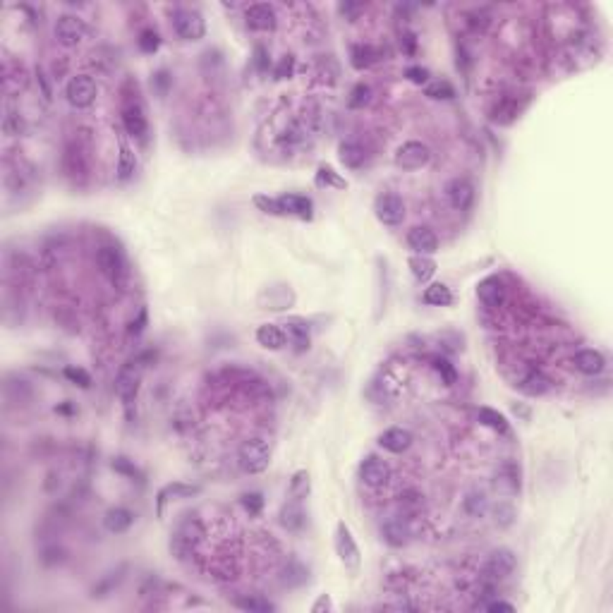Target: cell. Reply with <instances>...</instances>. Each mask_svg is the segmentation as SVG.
<instances>
[{"mask_svg": "<svg viewBox=\"0 0 613 613\" xmlns=\"http://www.w3.org/2000/svg\"><path fill=\"white\" fill-rule=\"evenodd\" d=\"M146 357L149 355L129 359V362L122 364V369L117 371L115 393L125 408H129V405L134 403V398H137V393H139V384H142V374H144V367H146Z\"/></svg>", "mask_w": 613, "mask_h": 613, "instance_id": "cell-1", "label": "cell"}, {"mask_svg": "<svg viewBox=\"0 0 613 613\" xmlns=\"http://www.w3.org/2000/svg\"><path fill=\"white\" fill-rule=\"evenodd\" d=\"M268 460H271V448H268V441L264 438H247V441L240 446L238 451V463L247 475H259L268 468Z\"/></svg>", "mask_w": 613, "mask_h": 613, "instance_id": "cell-2", "label": "cell"}, {"mask_svg": "<svg viewBox=\"0 0 613 613\" xmlns=\"http://www.w3.org/2000/svg\"><path fill=\"white\" fill-rule=\"evenodd\" d=\"M96 264H99L101 273H103L110 283L117 285V288L125 285L127 268H125V259H122L120 250H115V247H101V250L96 252Z\"/></svg>", "mask_w": 613, "mask_h": 613, "instance_id": "cell-3", "label": "cell"}, {"mask_svg": "<svg viewBox=\"0 0 613 613\" xmlns=\"http://www.w3.org/2000/svg\"><path fill=\"white\" fill-rule=\"evenodd\" d=\"M173 27H175V34L185 41H199L206 34V22L196 10H178L175 17H173Z\"/></svg>", "mask_w": 613, "mask_h": 613, "instance_id": "cell-4", "label": "cell"}, {"mask_svg": "<svg viewBox=\"0 0 613 613\" xmlns=\"http://www.w3.org/2000/svg\"><path fill=\"white\" fill-rule=\"evenodd\" d=\"M65 96L70 101V106H75V108H89V106L96 101V84H94V80L89 75H77L67 82Z\"/></svg>", "mask_w": 613, "mask_h": 613, "instance_id": "cell-5", "label": "cell"}, {"mask_svg": "<svg viewBox=\"0 0 613 613\" xmlns=\"http://www.w3.org/2000/svg\"><path fill=\"white\" fill-rule=\"evenodd\" d=\"M431 161V151L421 142H405L396 151V166L403 171H419Z\"/></svg>", "mask_w": 613, "mask_h": 613, "instance_id": "cell-6", "label": "cell"}, {"mask_svg": "<svg viewBox=\"0 0 613 613\" xmlns=\"http://www.w3.org/2000/svg\"><path fill=\"white\" fill-rule=\"evenodd\" d=\"M84 36H87V24H84L80 17L75 15L58 17V22H55V41H58L60 46L72 48L77 46V43H82Z\"/></svg>", "mask_w": 613, "mask_h": 613, "instance_id": "cell-7", "label": "cell"}, {"mask_svg": "<svg viewBox=\"0 0 613 613\" xmlns=\"http://www.w3.org/2000/svg\"><path fill=\"white\" fill-rule=\"evenodd\" d=\"M336 551H338L342 565L350 568V570H357L362 556H359L357 542H355V537H352L350 527H347L345 522H338V527H336Z\"/></svg>", "mask_w": 613, "mask_h": 613, "instance_id": "cell-8", "label": "cell"}, {"mask_svg": "<svg viewBox=\"0 0 613 613\" xmlns=\"http://www.w3.org/2000/svg\"><path fill=\"white\" fill-rule=\"evenodd\" d=\"M376 218H379L384 226H401L403 218H405V201L398 194L388 192L376 196V204H374Z\"/></svg>", "mask_w": 613, "mask_h": 613, "instance_id": "cell-9", "label": "cell"}, {"mask_svg": "<svg viewBox=\"0 0 613 613\" xmlns=\"http://www.w3.org/2000/svg\"><path fill=\"white\" fill-rule=\"evenodd\" d=\"M517 561H515V554L510 549H496L491 556H489L486 565H484V577L491 582H498V580H505L508 575H513Z\"/></svg>", "mask_w": 613, "mask_h": 613, "instance_id": "cell-10", "label": "cell"}, {"mask_svg": "<svg viewBox=\"0 0 613 613\" xmlns=\"http://www.w3.org/2000/svg\"><path fill=\"white\" fill-rule=\"evenodd\" d=\"M278 201L280 216H295L302 221H312L314 218V201L305 194H280L275 196Z\"/></svg>", "mask_w": 613, "mask_h": 613, "instance_id": "cell-11", "label": "cell"}, {"mask_svg": "<svg viewBox=\"0 0 613 613\" xmlns=\"http://www.w3.org/2000/svg\"><path fill=\"white\" fill-rule=\"evenodd\" d=\"M359 479L374 489L386 486L388 479H391V468H388L386 460L376 458V455H369V458H364L362 465H359Z\"/></svg>", "mask_w": 613, "mask_h": 613, "instance_id": "cell-12", "label": "cell"}, {"mask_svg": "<svg viewBox=\"0 0 613 613\" xmlns=\"http://www.w3.org/2000/svg\"><path fill=\"white\" fill-rule=\"evenodd\" d=\"M247 27L254 31H273L278 24V15H275L273 5L268 3H254L245 10Z\"/></svg>", "mask_w": 613, "mask_h": 613, "instance_id": "cell-13", "label": "cell"}, {"mask_svg": "<svg viewBox=\"0 0 613 613\" xmlns=\"http://www.w3.org/2000/svg\"><path fill=\"white\" fill-rule=\"evenodd\" d=\"M446 196L455 211H468L472 206V201H475V187H472V182L468 178H455L448 182Z\"/></svg>", "mask_w": 613, "mask_h": 613, "instance_id": "cell-14", "label": "cell"}, {"mask_svg": "<svg viewBox=\"0 0 613 613\" xmlns=\"http://www.w3.org/2000/svg\"><path fill=\"white\" fill-rule=\"evenodd\" d=\"M122 125H125L127 134L134 139H144L146 132H149V122H146L144 108L137 103V101H127L125 108H122Z\"/></svg>", "mask_w": 613, "mask_h": 613, "instance_id": "cell-15", "label": "cell"}, {"mask_svg": "<svg viewBox=\"0 0 613 613\" xmlns=\"http://www.w3.org/2000/svg\"><path fill=\"white\" fill-rule=\"evenodd\" d=\"M408 247L414 252V254H426L431 257L438 250V238L431 228L426 226H417L408 233Z\"/></svg>", "mask_w": 613, "mask_h": 613, "instance_id": "cell-16", "label": "cell"}, {"mask_svg": "<svg viewBox=\"0 0 613 613\" xmlns=\"http://www.w3.org/2000/svg\"><path fill=\"white\" fill-rule=\"evenodd\" d=\"M477 297L479 302L489 309H498L505 302V285L500 283L498 278H484L479 285H477Z\"/></svg>", "mask_w": 613, "mask_h": 613, "instance_id": "cell-17", "label": "cell"}, {"mask_svg": "<svg viewBox=\"0 0 613 613\" xmlns=\"http://www.w3.org/2000/svg\"><path fill=\"white\" fill-rule=\"evenodd\" d=\"M412 441H414L412 434L408 429H403V426H391V429H386L379 436V446L388 453H405L412 446Z\"/></svg>", "mask_w": 613, "mask_h": 613, "instance_id": "cell-18", "label": "cell"}, {"mask_svg": "<svg viewBox=\"0 0 613 613\" xmlns=\"http://www.w3.org/2000/svg\"><path fill=\"white\" fill-rule=\"evenodd\" d=\"M199 493V486L194 484H185V482H173V484H166L159 491V498H156V515L163 517V505H166V500L171 498H189V496H196Z\"/></svg>", "mask_w": 613, "mask_h": 613, "instance_id": "cell-19", "label": "cell"}, {"mask_svg": "<svg viewBox=\"0 0 613 613\" xmlns=\"http://www.w3.org/2000/svg\"><path fill=\"white\" fill-rule=\"evenodd\" d=\"M257 342L266 350H283L288 345V336L280 326L275 324H261L257 329Z\"/></svg>", "mask_w": 613, "mask_h": 613, "instance_id": "cell-20", "label": "cell"}, {"mask_svg": "<svg viewBox=\"0 0 613 613\" xmlns=\"http://www.w3.org/2000/svg\"><path fill=\"white\" fill-rule=\"evenodd\" d=\"M572 362H575L577 371H582V374H587V376H597V374H601V371L606 369V357L601 355L599 350H580V352H575Z\"/></svg>", "mask_w": 613, "mask_h": 613, "instance_id": "cell-21", "label": "cell"}, {"mask_svg": "<svg viewBox=\"0 0 613 613\" xmlns=\"http://www.w3.org/2000/svg\"><path fill=\"white\" fill-rule=\"evenodd\" d=\"M551 386L554 384H551L549 376L544 374V371H537V369L527 371V376L520 381V391L527 393V396H532V398H539V396H544V393H549Z\"/></svg>", "mask_w": 613, "mask_h": 613, "instance_id": "cell-22", "label": "cell"}, {"mask_svg": "<svg viewBox=\"0 0 613 613\" xmlns=\"http://www.w3.org/2000/svg\"><path fill=\"white\" fill-rule=\"evenodd\" d=\"M285 336H288V342H292L295 345L297 352H305L309 347V329H307V322H302V319H288V324H285Z\"/></svg>", "mask_w": 613, "mask_h": 613, "instance_id": "cell-23", "label": "cell"}, {"mask_svg": "<svg viewBox=\"0 0 613 613\" xmlns=\"http://www.w3.org/2000/svg\"><path fill=\"white\" fill-rule=\"evenodd\" d=\"M408 264H410V271H412V275H414V280H417V283H429V280L434 278L436 261L431 257L414 254V257H410Z\"/></svg>", "mask_w": 613, "mask_h": 613, "instance_id": "cell-24", "label": "cell"}, {"mask_svg": "<svg viewBox=\"0 0 613 613\" xmlns=\"http://www.w3.org/2000/svg\"><path fill=\"white\" fill-rule=\"evenodd\" d=\"M132 522H134V515L129 513L127 508H110L108 513H106V517H103L106 530L113 532V534L127 532L129 527H132Z\"/></svg>", "mask_w": 613, "mask_h": 613, "instance_id": "cell-25", "label": "cell"}, {"mask_svg": "<svg viewBox=\"0 0 613 613\" xmlns=\"http://www.w3.org/2000/svg\"><path fill=\"white\" fill-rule=\"evenodd\" d=\"M338 156H340L342 166L352 168V171H355V168H359L364 161H367V154H364L362 144H357V142H342L338 146Z\"/></svg>", "mask_w": 613, "mask_h": 613, "instance_id": "cell-26", "label": "cell"}, {"mask_svg": "<svg viewBox=\"0 0 613 613\" xmlns=\"http://www.w3.org/2000/svg\"><path fill=\"white\" fill-rule=\"evenodd\" d=\"M421 300H424V305H431V307H448L453 302V292L443 283H431L429 288H424Z\"/></svg>", "mask_w": 613, "mask_h": 613, "instance_id": "cell-27", "label": "cell"}, {"mask_svg": "<svg viewBox=\"0 0 613 613\" xmlns=\"http://www.w3.org/2000/svg\"><path fill=\"white\" fill-rule=\"evenodd\" d=\"M477 419H479L484 426H489V429L498 431V434H508V419H505L500 412H496V410L479 408V412H477Z\"/></svg>", "mask_w": 613, "mask_h": 613, "instance_id": "cell-28", "label": "cell"}, {"mask_svg": "<svg viewBox=\"0 0 613 613\" xmlns=\"http://www.w3.org/2000/svg\"><path fill=\"white\" fill-rule=\"evenodd\" d=\"M381 60V50L374 46H355L352 48V65L357 70H364V67H371L374 63Z\"/></svg>", "mask_w": 613, "mask_h": 613, "instance_id": "cell-29", "label": "cell"}, {"mask_svg": "<svg viewBox=\"0 0 613 613\" xmlns=\"http://www.w3.org/2000/svg\"><path fill=\"white\" fill-rule=\"evenodd\" d=\"M280 522H283V527H288V530H300V527L305 525V513H302L300 508V500L288 503L280 510Z\"/></svg>", "mask_w": 613, "mask_h": 613, "instance_id": "cell-30", "label": "cell"}, {"mask_svg": "<svg viewBox=\"0 0 613 613\" xmlns=\"http://www.w3.org/2000/svg\"><path fill=\"white\" fill-rule=\"evenodd\" d=\"M134 171H137V159H134L132 149L120 142V161H117V178L120 180H129L134 175Z\"/></svg>", "mask_w": 613, "mask_h": 613, "instance_id": "cell-31", "label": "cell"}, {"mask_svg": "<svg viewBox=\"0 0 613 613\" xmlns=\"http://www.w3.org/2000/svg\"><path fill=\"white\" fill-rule=\"evenodd\" d=\"M235 606L243 611H250V613H271L275 611V604L264 597H240L235 599Z\"/></svg>", "mask_w": 613, "mask_h": 613, "instance_id": "cell-32", "label": "cell"}, {"mask_svg": "<svg viewBox=\"0 0 613 613\" xmlns=\"http://www.w3.org/2000/svg\"><path fill=\"white\" fill-rule=\"evenodd\" d=\"M317 185L319 187H336V189H345L347 187V180L340 178L338 173L333 171L331 166H319L317 173Z\"/></svg>", "mask_w": 613, "mask_h": 613, "instance_id": "cell-33", "label": "cell"}, {"mask_svg": "<svg viewBox=\"0 0 613 613\" xmlns=\"http://www.w3.org/2000/svg\"><path fill=\"white\" fill-rule=\"evenodd\" d=\"M424 94H426V96H429V99H436V101H451V99H455V89H453V84H451V82H446V80H438V82L426 84Z\"/></svg>", "mask_w": 613, "mask_h": 613, "instance_id": "cell-34", "label": "cell"}, {"mask_svg": "<svg viewBox=\"0 0 613 613\" xmlns=\"http://www.w3.org/2000/svg\"><path fill=\"white\" fill-rule=\"evenodd\" d=\"M307 493H309V472L300 470V472H295L290 479V496L295 500H302V498H307Z\"/></svg>", "mask_w": 613, "mask_h": 613, "instance_id": "cell-35", "label": "cell"}, {"mask_svg": "<svg viewBox=\"0 0 613 613\" xmlns=\"http://www.w3.org/2000/svg\"><path fill=\"white\" fill-rule=\"evenodd\" d=\"M384 534H386V542L391 544V547H403V544H408V537H410V532L405 530V525H401V522H391V525H386Z\"/></svg>", "mask_w": 613, "mask_h": 613, "instance_id": "cell-36", "label": "cell"}, {"mask_svg": "<svg viewBox=\"0 0 613 613\" xmlns=\"http://www.w3.org/2000/svg\"><path fill=\"white\" fill-rule=\"evenodd\" d=\"M371 96H374V92H371L369 84H357V87L352 89L347 106H350V108H364V106L371 103Z\"/></svg>", "mask_w": 613, "mask_h": 613, "instance_id": "cell-37", "label": "cell"}, {"mask_svg": "<svg viewBox=\"0 0 613 613\" xmlns=\"http://www.w3.org/2000/svg\"><path fill=\"white\" fill-rule=\"evenodd\" d=\"M110 468H113L117 475H125L127 479H137V482H142V472L137 470V465L132 463V460H127V458H113V463H110Z\"/></svg>", "mask_w": 613, "mask_h": 613, "instance_id": "cell-38", "label": "cell"}, {"mask_svg": "<svg viewBox=\"0 0 613 613\" xmlns=\"http://www.w3.org/2000/svg\"><path fill=\"white\" fill-rule=\"evenodd\" d=\"M434 369L438 371V374H441V379L446 381L448 386H453L455 381H458V371H455V367L451 362H448L446 357H436L434 359Z\"/></svg>", "mask_w": 613, "mask_h": 613, "instance_id": "cell-39", "label": "cell"}, {"mask_svg": "<svg viewBox=\"0 0 613 613\" xmlns=\"http://www.w3.org/2000/svg\"><path fill=\"white\" fill-rule=\"evenodd\" d=\"M159 46H161V38L154 29H144L139 34V48H142L144 53H156Z\"/></svg>", "mask_w": 613, "mask_h": 613, "instance_id": "cell-40", "label": "cell"}, {"mask_svg": "<svg viewBox=\"0 0 613 613\" xmlns=\"http://www.w3.org/2000/svg\"><path fill=\"white\" fill-rule=\"evenodd\" d=\"M65 379L72 381V384L80 386V388L92 386V376H89L82 367H65Z\"/></svg>", "mask_w": 613, "mask_h": 613, "instance_id": "cell-41", "label": "cell"}, {"mask_svg": "<svg viewBox=\"0 0 613 613\" xmlns=\"http://www.w3.org/2000/svg\"><path fill=\"white\" fill-rule=\"evenodd\" d=\"M254 206H257L259 211H264V213H271V216H280V213H278V201H275V196L257 194V196H254Z\"/></svg>", "mask_w": 613, "mask_h": 613, "instance_id": "cell-42", "label": "cell"}, {"mask_svg": "<svg viewBox=\"0 0 613 613\" xmlns=\"http://www.w3.org/2000/svg\"><path fill=\"white\" fill-rule=\"evenodd\" d=\"M243 505L250 510V515H259V513H261V508H264V496H261V493H257V491L245 493Z\"/></svg>", "mask_w": 613, "mask_h": 613, "instance_id": "cell-43", "label": "cell"}, {"mask_svg": "<svg viewBox=\"0 0 613 613\" xmlns=\"http://www.w3.org/2000/svg\"><path fill=\"white\" fill-rule=\"evenodd\" d=\"M405 77L412 84H426L429 82V70H426V67H408Z\"/></svg>", "mask_w": 613, "mask_h": 613, "instance_id": "cell-44", "label": "cell"}, {"mask_svg": "<svg viewBox=\"0 0 613 613\" xmlns=\"http://www.w3.org/2000/svg\"><path fill=\"white\" fill-rule=\"evenodd\" d=\"M465 508L470 510V515H482L486 510V500H484L482 493H479V496L475 493V496H470L468 500H465Z\"/></svg>", "mask_w": 613, "mask_h": 613, "instance_id": "cell-45", "label": "cell"}, {"mask_svg": "<svg viewBox=\"0 0 613 613\" xmlns=\"http://www.w3.org/2000/svg\"><path fill=\"white\" fill-rule=\"evenodd\" d=\"M146 319H149V314H146V309L142 307V309H139V314H137V319L129 324V333H132V336L142 333V331L146 329Z\"/></svg>", "mask_w": 613, "mask_h": 613, "instance_id": "cell-46", "label": "cell"}, {"mask_svg": "<svg viewBox=\"0 0 613 613\" xmlns=\"http://www.w3.org/2000/svg\"><path fill=\"white\" fill-rule=\"evenodd\" d=\"M290 72H292V58L290 55H285V58L280 60V65L275 67V77L283 80V77H290Z\"/></svg>", "mask_w": 613, "mask_h": 613, "instance_id": "cell-47", "label": "cell"}, {"mask_svg": "<svg viewBox=\"0 0 613 613\" xmlns=\"http://www.w3.org/2000/svg\"><path fill=\"white\" fill-rule=\"evenodd\" d=\"M324 609H326V611H333V601H331L329 594H322V597L314 601L312 613H319V611H324Z\"/></svg>", "mask_w": 613, "mask_h": 613, "instance_id": "cell-48", "label": "cell"}, {"mask_svg": "<svg viewBox=\"0 0 613 613\" xmlns=\"http://www.w3.org/2000/svg\"><path fill=\"white\" fill-rule=\"evenodd\" d=\"M359 10H362V5H350V3H340L338 5V13L345 15L347 20H355V15L359 13Z\"/></svg>", "mask_w": 613, "mask_h": 613, "instance_id": "cell-49", "label": "cell"}, {"mask_svg": "<svg viewBox=\"0 0 613 613\" xmlns=\"http://www.w3.org/2000/svg\"><path fill=\"white\" fill-rule=\"evenodd\" d=\"M484 609L486 611H508V613H513L515 606L508 604V601H491V604H486Z\"/></svg>", "mask_w": 613, "mask_h": 613, "instance_id": "cell-50", "label": "cell"}]
</instances>
